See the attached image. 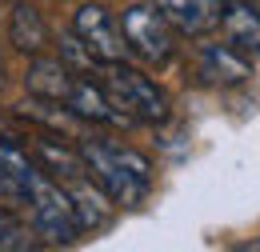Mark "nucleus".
Here are the masks:
<instances>
[{
    "instance_id": "f257e3e1",
    "label": "nucleus",
    "mask_w": 260,
    "mask_h": 252,
    "mask_svg": "<svg viewBox=\"0 0 260 252\" xmlns=\"http://www.w3.org/2000/svg\"><path fill=\"white\" fill-rule=\"evenodd\" d=\"M76 148H80V156H84L88 180H92L112 204L132 208V204H140V200L148 196V188H152V168H148V160L140 156V152L104 144V140H84V136L76 140Z\"/></svg>"
},
{
    "instance_id": "f03ea898",
    "label": "nucleus",
    "mask_w": 260,
    "mask_h": 252,
    "mask_svg": "<svg viewBox=\"0 0 260 252\" xmlns=\"http://www.w3.org/2000/svg\"><path fill=\"white\" fill-rule=\"evenodd\" d=\"M96 84L104 88L108 104L124 116V120H140V124H160L168 120V96L164 88H156V80H148L144 72L128 68L124 60H108L96 68Z\"/></svg>"
},
{
    "instance_id": "7ed1b4c3",
    "label": "nucleus",
    "mask_w": 260,
    "mask_h": 252,
    "mask_svg": "<svg viewBox=\"0 0 260 252\" xmlns=\"http://www.w3.org/2000/svg\"><path fill=\"white\" fill-rule=\"evenodd\" d=\"M24 212H28V224L40 240L48 244H72L80 236V224H76V212H72V200L60 180H52L40 164L24 184Z\"/></svg>"
},
{
    "instance_id": "20e7f679",
    "label": "nucleus",
    "mask_w": 260,
    "mask_h": 252,
    "mask_svg": "<svg viewBox=\"0 0 260 252\" xmlns=\"http://www.w3.org/2000/svg\"><path fill=\"white\" fill-rule=\"evenodd\" d=\"M120 32H124V44H128L132 56H140L148 64L172 60V48H176L172 44V24L160 16L156 4H132V8H124Z\"/></svg>"
},
{
    "instance_id": "39448f33",
    "label": "nucleus",
    "mask_w": 260,
    "mask_h": 252,
    "mask_svg": "<svg viewBox=\"0 0 260 252\" xmlns=\"http://www.w3.org/2000/svg\"><path fill=\"white\" fill-rule=\"evenodd\" d=\"M72 32H76V40H80L100 64L124 60V56H128V44H124L120 20H116L104 4H84V8L76 12V20H72Z\"/></svg>"
},
{
    "instance_id": "423d86ee",
    "label": "nucleus",
    "mask_w": 260,
    "mask_h": 252,
    "mask_svg": "<svg viewBox=\"0 0 260 252\" xmlns=\"http://www.w3.org/2000/svg\"><path fill=\"white\" fill-rule=\"evenodd\" d=\"M152 4L172 24V32H184V36L216 32L220 28V12H224V0H152Z\"/></svg>"
},
{
    "instance_id": "0eeeda50",
    "label": "nucleus",
    "mask_w": 260,
    "mask_h": 252,
    "mask_svg": "<svg viewBox=\"0 0 260 252\" xmlns=\"http://www.w3.org/2000/svg\"><path fill=\"white\" fill-rule=\"evenodd\" d=\"M220 32H224L228 48H236L248 60H260V8L256 4H248V0H224Z\"/></svg>"
},
{
    "instance_id": "6e6552de",
    "label": "nucleus",
    "mask_w": 260,
    "mask_h": 252,
    "mask_svg": "<svg viewBox=\"0 0 260 252\" xmlns=\"http://www.w3.org/2000/svg\"><path fill=\"white\" fill-rule=\"evenodd\" d=\"M72 84H76V72H72L60 56H56V60H52V56H36V60L28 64V76H24L28 96H36V100H56V104H68Z\"/></svg>"
},
{
    "instance_id": "1a4fd4ad",
    "label": "nucleus",
    "mask_w": 260,
    "mask_h": 252,
    "mask_svg": "<svg viewBox=\"0 0 260 252\" xmlns=\"http://www.w3.org/2000/svg\"><path fill=\"white\" fill-rule=\"evenodd\" d=\"M64 192L68 200H72V212H76V224H80V232H96L108 224V196L88 180V176H76V180H64Z\"/></svg>"
},
{
    "instance_id": "9d476101",
    "label": "nucleus",
    "mask_w": 260,
    "mask_h": 252,
    "mask_svg": "<svg viewBox=\"0 0 260 252\" xmlns=\"http://www.w3.org/2000/svg\"><path fill=\"white\" fill-rule=\"evenodd\" d=\"M200 76L208 84H244L252 76V60L228 44H208L200 52Z\"/></svg>"
},
{
    "instance_id": "9b49d317",
    "label": "nucleus",
    "mask_w": 260,
    "mask_h": 252,
    "mask_svg": "<svg viewBox=\"0 0 260 252\" xmlns=\"http://www.w3.org/2000/svg\"><path fill=\"white\" fill-rule=\"evenodd\" d=\"M8 40L20 48V52H28V56H40L44 48H48V24H44V16L36 12L32 4H12V16H8Z\"/></svg>"
},
{
    "instance_id": "f8f14e48",
    "label": "nucleus",
    "mask_w": 260,
    "mask_h": 252,
    "mask_svg": "<svg viewBox=\"0 0 260 252\" xmlns=\"http://www.w3.org/2000/svg\"><path fill=\"white\" fill-rule=\"evenodd\" d=\"M0 248L4 252H20L28 248V228L12 216V208H4L0 204Z\"/></svg>"
},
{
    "instance_id": "ddd939ff",
    "label": "nucleus",
    "mask_w": 260,
    "mask_h": 252,
    "mask_svg": "<svg viewBox=\"0 0 260 252\" xmlns=\"http://www.w3.org/2000/svg\"><path fill=\"white\" fill-rule=\"evenodd\" d=\"M0 84H4V56H0Z\"/></svg>"
},
{
    "instance_id": "4468645a",
    "label": "nucleus",
    "mask_w": 260,
    "mask_h": 252,
    "mask_svg": "<svg viewBox=\"0 0 260 252\" xmlns=\"http://www.w3.org/2000/svg\"><path fill=\"white\" fill-rule=\"evenodd\" d=\"M0 132H4V128H0Z\"/></svg>"
}]
</instances>
